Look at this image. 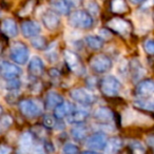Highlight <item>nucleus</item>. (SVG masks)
I'll return each mask as SVG.
<instances>
[{"label": "nucleus", "mask_w": 154, "mask_h": 154, "mask_svg": "<svg viewBox=\"0 0 154 154\" xmlns=\"http://www.w3.org/2000/svg\"><path fill=\"white\" fill-rule=\"evenodd\" d=\"M69 24L78 30H90L94 26V19L85 10H76L69 16Z\"/></svg>", "instance_id": "nucleus-1"}, {"label": "nucleus", "mask_w": 154, "mask_h": 154, "mask_svg": "<svg viewBox=\"0 0 154 154\" xmlns=\"http://www.w3.org/2000/svg\"><path fill=\"white\" fill-rule=\"evenodd\" d=\"M122 86L120 80L114 75H107L103 77L99 82L101 93L108 97H115L120 93Z\"/></svg>", "instance_id": "nucleus-2"}, {"label": "nucleus", "mask_w": 154, "mask_h": 154, "mask_svg": "<svg viewBox=\"0 0 154 154\" xmlns=\"http://www.w3.org/2000/svg\"><path fill=\"white\" fill-rule=\"evenodd\" d=\"M89 66H90L91 70H93L97 74H105L112 69L113 61L107 54L98 53L91 57Z\"/></svg>", "instance_id": "nucleus-3"}, {"label": "nucleus", "mask_w": 154, "mask_h": 154, "mask_svg": "<svg viewBox=\"0 0 154 154\" xmlns=\"http://www.w3.org/2000/svg\"><path fill=\"white\" fill-rule=\"evenodd\" d=\"M63 58L68 68L72 73H74L77 76H84L86 74V68L82 63V59L74 51L66 50L63 52Z\"/></svg>", "instance_id": "nucleus-4"}, {"label": "nucleus", "mask_w": 154, "mask_h": 154, "mask_svg": "<svg viewBox=\"0 0 154 154\" xmlns=\"http://www.w3.org/2000/svg\"><path fill=\"white\" fill-rule=\"evenodd\" d=\"M10 57L16 64L23 66L29 61V58H30L29 48L20 41L13 43L11 51H10Z\"/></svg>", "instance_id": "nucleus-5"}, {"label": "nucleus", "mask_w": 154, "mask_h": 154, "mask_svg": "<svg viewBox=\"0 0 154 154\" xmlns=\"http://www.w3.org/2000/svg\"><path fill=\"white\" fill-rule=\"evenodd\" d=\"M70 96L74 101L85 107L92 106L96 101V97L93 93L85 88H75L70 91Z\"/></svg>", "instance_id": "nucleus-6"}, {"label": "nucleus", "mask_w": 154, "mask_h": 154, "mask_svg": "<svg viewBox=\"0 0 154 154\" xmlns=\"http://www.w3.org/2000/svg\"><path fill=\"white\" fill-rule=\"evenodd\" d=\"M19 110L28 118H34L42 114V106L34 99L21 100L19 103Z\"/></svg>", "instance_id": "nucleus-7"}, {"label": "nucleus", "mask_w": 154, "mask_h": 154, "mask_svg": "<svg viewBox=\"0 0 154 154\" xmlns=\"http://www.w3.org/2000/svg\"><path fill=\"white\" fill-rule=\"evenodd\" d=\"M108 29L111 30V32H114L119 35H128L131 33L132 26L130 21L122 17H113L107 22Z\"/></svg>", "instance_id": "nucleus-8"}, {"label": "nucleus", "mask_w": 154, "mask_h": 154, "mask_svg": "<svg viewBox=\"0 0 154 154\" xmlns=\"http://www.w3.org/2000/svg\"><path fill=\"white\" fill-rule=\"evenodd\" d=\"M108 141V137L107 134L105 132H98L93 133L92 135L88 137L86 141V145L89 149H91L92 151H99V150H103L107 145Z\"/></svg>", "instance_id": "nucleus-9"}, {"label": "nucleus", "mask_w": 154, "mask_h": 154, "mask_svg": "<svg viewBox=\"0 0 154 154\" xmlns=\"http://www.w3.org/2000/svg\"><path fill=\"white\" fill-rule=\"evenodd\" d=\"M21 69L15 63L9 61H2L0 63V74L8 82L18 79V77L21 75Z\"/></svg>", "instance_id": "nucleus-10"}, {"label": "nucleus", "mask_w": 154, "mask_h": 154, "mask_svg": "<svg viewBox=\"0 0 154 154\" xmlns=\"http://www.w3.org/2000/svg\"><path fill=\"white\" fill-rule=\"evenodd\" d=\"M135 93L140 98H148L154 94V80L152 79H143L136 85Z\"/></svg>", "instance_id": "nucleus-11"}, {"label": "nucleus", "mask_w": 154, "mask_h": 154, "mask_svg": "<svg viewBox=\"0 0 154 154\" xmlns=\"http://www.w3.org/2000/svg\"><path fill=\"white\" fill-rule=\"evenodd\" d=\"M41 32V26L38 22L33 20H26L21 23V33L26 38H34Z\"/></svg>", "instance_id": "nucleus-12"}, {"label": "nucleus", "mask_w": 154, "mask_h": 154, "mask_svg": "<svg viewBox=\"0 0 154 154\" xmlns=\"http://www.w3.org/2000/svg\"><path fill=\"white\" fill-rule=\"evenodd\" d=\"M42 23L49 31H56L60 26L61 20L57 14L50 10L42 15Z\"/></svg>", "instance_id": "nucleus-13"}, {"label": "nucleus", "mask_w": 154, "mask_h": 154, "mask_svg": "<svg viewBox=\"0 0 154 154\" xmlns=\"http://www.w3.org/2000/svg\"><path fill=\"white\" fill-rule=\"evenodd\" d=\"M93 117L95 120L100 124H110L114 120V113L108 107H98L93 113Z\"/></svg>", "instance_id": "nucleus-14"}, {"label": "nucleus", "mask_w": 154, "mask_h": 154, "mask_svg": "<svg viewBox=\"0 0 154 154\" xmlns=\"http://www.w3.org/2000/svg\"><path fill=\"white\" fill-rule=\"evenodd\" d=\"M28 71L31 74V76L39 77L45 72V63L43 60L39 56H33L29 61Z\"/></svg>", "instance_id": "nucleus-15"}, {"label": "nucleus", "mask_w": 154, "mask_h": 154, "mask_svg": "<svg viewBox=\"0 0 154 154\" xmlns=\"http://www.w3.org/2000/svg\"><path fill=\"white\" fill-rule=\"evenodd\" d=\"M52 11L57 15H69L72 10L73 2L71 1H64V0H55L50 3Z\"/></svg>", "instance_id": "nucleus-16"}, {"label": "nucleus", "mask_w": 154, "mask_h": 154, "mask_svg": "<svg viewBox=\"0 0 154 154\" xmlns=\"http://www.w3.org/2000/svg\"><path fill=\"white\" fill-rule=\"evenodd\" d=\"M124 146V140L118 136H113L108 138L107 145L103 150V154H118Z\"/></svg>", "instance_id": "nucleus-17"}, {"label": "nucleus", "mask_w": 154, "mask_h": 154, "mask_svg": "<svg viewBox=\"0 0 154 154\" xmlns=\"http://www.w3.org/2000/svg\"><path fill=\"white\" fill-rule=\"evenodd\" d=\"M74 109H75L74 106L71 103H69V101H63V103H60L59 106H57V107L53 110L54 111L53 116L55 117V119L60 120L64 117H68V116L72 113V111Z\"/></svg>", "instance_id": "nucleus-18"}, {"label": "nucleus", "mask_w": 154, "mask_h": 154, "mask_svg": "<svg viewBox=\"0 0 154 154\" xmlns=\"http://www.w3.org/2000/svg\"><path fill=\"white\" fill-rule=\"evenodd\" d=\"M63 97L62 95H60L58 92L55 91H51L47 94L45 100V108L47 110H54L57 106H59L60 103H63Z\"/></svg>", "instance_id": "nucleus-19"}, {"label": "nucleus", "mask_w": 154, "mask_h": 154, "mask_svg": "<svg viewBox=\"0 0 154 154\" xmlns=\"http://www.w3.org/2000/svg\"><path fill=\"white\" fill-rule=\"evenodd\" d=\"M89 117V112L82 109H74L68 116V122L72 125H82Z\"/></svg>", "instance_id": "nucleus-20"}, {"label": "nucleus", "mask_w": 154, "mask_h": 154, "mask_svg": "<svg viewBox=\"0 0 154 154\" xmlns=\"http://www.w3.org/2000/svg\"><path fill=\"white\" fill-rule=\"evenodd\" d=\"M1 31L5 36L13 38L18 35V26L17 23L14 19L12 18H7L2 21L1 23Z\"/></svg>", "instance_id": "nucleus-21"}, {"label": "nucleus", "mask_w": 154, "mask_h": 154, "mask_svg": "<svg viewBox=\"0 0 154 154\" xmlns=\"http://www.w3.org/2000/svg\"><path fill=\"white\" fill-rule=\"evenodd\" d=\"M129 72L133 80H138L145 74V69L138 59H132L129 63Z\"/></svg>", "instance_id": "nucleus-22"}, {"label": "nucleus", "mask_w": 154, "mask_h": 154, "mask_svg": "<svg viewBox=\"0 0 154 154\" xmlns=\"http://www.w3.org/2000/svg\"><path fill=\"white\" fill-rule=\"evenodd\" d=\"M20 148L22 149V151L24 152H32L33 149L35 148L34 143V135L31 132H24L20 137Z\"/></svg>", "instance_id": "nucleus-23"}, {"label": "nucleus", "mask_w": 154, "mask_h": 154, "mask_svg": "<svg viewBox=\"0 0 154 154\" xmlns=\"http://www.w3.org/2000/svg\"><path fill=\"white\" fill-rule=\"evenodd\" d=\"M88 128L85 126L84 124L82 125H76L75 127H73L71 129L70 133L71 136L73 137V139L76 141H82L88 136Z\"/></svg>", "instance_id": "nucleus-24"}, {"label": "nucleus", "mask_w": 154, "mask_h": 154, "mask_svg": "<svg viewBox=\"0 0 154 154\" xmlns=\"http://www.w3.org/2000/svg\"><path fill=\"white\" fill-rule=\"evenodd\" d=\"M85 42H86V45L90 49L95 50V51H98V50L103 49V45H105V41L99 36H95V35H88V36H86Z\"/></svg>", "instance_id": "nucleus-25"}, {"label": "nucleus", "mask_w": 154, "mask_h": 154, "mask_svg": "<svg viewBox=\"0 0 154 154\" xmlns=\"http://www.w3.org/2000/svg\"><path fill=\"white\" fill-rule=\"evenodd\" d=\"M110 9L115 14H125L129 11V5L124 0H115L110 3Z\"/></svg>", "instance_id": "nucleus-26"}, {"label": "nucleus", "mask_w": 154, "mask_h": 154, "mask_svg": "<svg viewBox=\"0 0 154 154\" xmlns=\"http://www.w3.org/2000/svg\"><path fill=\"white\" fill-rule=\"evenodd\" d=\"M134 105L138 109L148 110V111H154V100L148 98H138L134 101Z\"/></svg>", "instance_id": "nucleus-27"}, {"label": "nucleus", "mask_w": 154, "mask_h": 154, "mask_svg": "<svg viewBox=\"0 0 154 154\" xmlns=\"http://www.w3.org/2000/svg\"><path fill=\"white\" fill-rule=\"evenodd\" d=\"M132 154H146V146L138 140H132L129 143Z\"/></svg>", "instance_id": "nucleus-28"}, {"label": "nucleus", "mask_w": 154, "mask_h": 154, "mask_svg": "<svg viewBox=\"0 0 154 154\" xmlns=\"http://www.w3.org/2000/svg\"><path fill=\"white\" fill-rule=\"evenodd\" d=\"M31 45L37 50H40V51H43V50L47 49V40L43 36H38L34 37V38L31 39Z\"/></svg>", "instance_id": "nucleus-29"}, {"label": "nucleus", "mask_w": 154, "mask_h": 154, "mask_svg": "<svg viewBox=\"0 0 154 154\" xmlns=\"http://www.w3.org/2000/svg\"><path fill=\"white\" fill-rule=\"evenodd\" d=\"M86 8H87V12H88L89 14H90L91 16H95V15H98L99 14V5L97 2H95V1H88V2H86Z\"/></svg>", "instance_id": "nucleus-30"}, {"label": "nucleus", "mask_w": 154, "mask_h": 154, "mask_svg": "<svg viewBox=\"0 0 154 154\" xmlns=\"http://www.w3.org/2000/svg\"><path fill=\"white\" fill-rule=\"evenodd\" d=\"M79 148L74 143H66L62 148V154H79Z\"/></svg>", "instance_id": "nucleus-31"}, {"label": "nucleus", "mask_w": 154, "mask_h": 154, "mask_svg": "<svg viewBox=\"0 0 154 154\" xmlns=\"http://www.w3.org/2000/svg\"><path fill=\"white\" fill-rule=\"evenodd\" d=\"M143 50L149 55H154V39H147L143 42Z\"/></svg>", "instance_id": "nucleus-32"}, {"label": "nucleus", "mask_w": 154, "mask_h": 154, "mask_svg": "<svg viewBox=\"0 0 154 154\" xmlns=\"http://www.w3.org/2000/svg\"><path fill=\"white\" fill-rule=\"evenodd\" d=\"M43 124L47 128H54L56 126V119L53 115H50V114H47L43 117Z\"/></svg>", "instance_id": "nucleus-33"}, {"label": "nucleus", "mask_w": 154, "mask_h": 154, "mask_svg": "<svg viewBox=\"0 0 154 154\" xmlns=\"http://www.w3.org/2000/svg\"><path fill=\"white\" fill-rule=\"evenodd\" d=\"M20 85H21V82H20L18 79L10 80V82H7V86H5V88H7L8 90L15 91V90H17V89L20 88Z\"/></svg>", "instance_id": "nucleus-34"}, {"label": "nucleus", "mask_w": 154, "mask_h": 154, "mask_svg": "<svg viewBox=\"0 0 154 154\" xmlns=\"http://www.w3.org/2000/svg\"><path fill=\"white\" fill-rule=\"evenodd\" d=\"M12 122L13 120H12L11 116H5V117L0 119V126L2 127L3 129H8L12 125Z\"/></svg>", "instance_id": "nucleus-35"}, {"label": "nucleus", "mask_w": 154, "mask_h": 154, "mask_svg": "<svg viewBox=\"0 0 154 154\" xmlns=\"http://www.w3.org/2000/svg\"><path fill=\"white\" fill-rule=\"evenodd\" d=\"M33 5H34V2H29V3H26V5L23 8V9H22V11L19 13V15H21V16L28 15V14L30 13L31 11H32Z\"/></svg>", "instance_id": "nucleus-36"}, {"label": "nucleus", "mask_w": 154, "mask_h": 154, "mask_svg": "<svg viewBox=\"0 0 154 154\" xmlns=\"http://www.w3.org/2000/svg\"><path fill=\"white\" fill-rule=\"evenodd\" d=\"M146 143H147V145L154 151V134L149 135V136L146 138Z\"/></svg>", "instance_id": "nucleus-37"}, {"label": "nucleus", "mask_w": 154, "mask_h": 154, "mask_svg": "<svg viewBox=\"0 0 154 154\" xmlns=\"http://www.w3.org/2000/svg\"><path fill=\"white\" fill-rule=\"evenodd\" d=\"M11 152H12L11 147L5 145L0 146V154H11Z\"/></svg>", "instance_id": "nucleus-38"}, {"label": "nucleus", "mask_w": 154, "mask_h": 154, "mask_svg": "<svg viewBox=\"0 0 154 154\" xmlns=\"http://www.w3.org/2000/svg\"><path fill=\"white\" fill-rule=\"evenodd\" d=\"M43 148H45V151L49 152V153H52V152L55 151V148H54V146L52 145L51 143H49V141L45 143V146H43Z\"/></svg>", "instance_id": "nucleus-39"}, {"label": "nucleus", "mask_w": 154, "mask_h": 154, "mask_svg": "<svg viewBox=\"0 0 154 154\" xmlns=\"http://www.w3.org/2000/svg\"><path fill=\"white\" fill-rule=\"evenodd\" d=\"M82 154H99L98 152L96 151H92V150H87V151H84Z\"/></svg>", "instance_id": "nucleus-40"}, {"label": "nucleus", "mask_w": 154, "mask_h": 154, "mask_svg": "<svg viewBox=\"0 0 154 154\" xmlns=\"http://www.w3.org/2000/svg\"><path fill=\"white\" fill-rule=\"evenodd\" d=\"M1 112H2V107L0 106V114H1Z\"/></svg>", "instance_id": "nucleus-41"}, {"label": "nucleus", "mask_w": 154, "mask_h": 154, "mask_svg": "<svg viewBox=\"0 0 154 154\" xmlns=\"http://www.w3.org/2000/svg\"><path fill=\"white\" fill-rule=\"evenodd\" d=\"M1 51H2V47L0 45V54H1Z\"/></svg>", "instance_id": "nucleus-42"}, {"label": "nucleus", "mask_w": 154, "mask_h": 154, "mask_svg": "<svg viewBox=\"0 0 154 154\" xmlns=\"http://www.w3.org/2000/svg\"><path fill=\"white\" fill-rule=\"evenodd\" d=\"M153 18H154V14H153Z\"/></svg>", "instance_id": "nucleus-43"}, {"label": "nucleus", "mask_w": 154, "mask_h": 154, "mask_svg": "<svg viewBox=\"0 0 154 154\" xmlns=\"http://www.w3.org/2000/svg\"><path fill=\"white\" fill-rule=\"evenodd\" d=\"M0 15H1V13H0Z\"/></svg>", "instance_id": "nucleus-44"}]
</instances>
